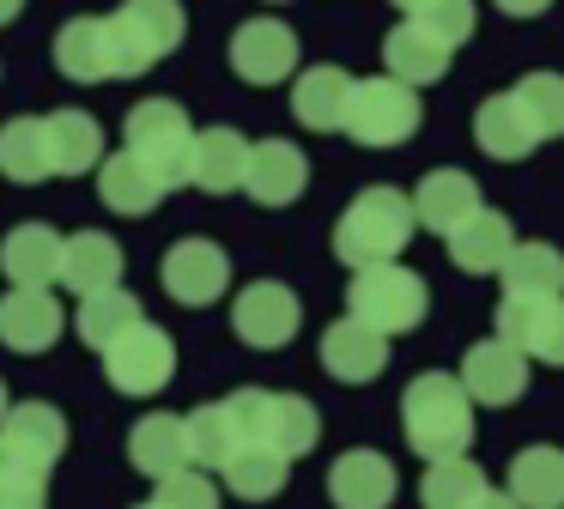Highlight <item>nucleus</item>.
<instances>
[{"instance_id":"nucleus-8","label":"nucleus","mask_w":564,"mask_h":509,"mask_svg":"<svg viewBox=\"0 0 564 509\" xmlns=\"http://www.w3.org/2000/svg\"><path fill=\"white\" fill-rule=\"evenodd\" d=\"M104 376H110L116 394H134V400L159 394V388L176 376V339L164 334L159 322L140 315L134 327H122V334L104 346Z\"/></svg>"},{"instance_id":"nucleus-33","label":"nucleus","mask_w":564,"mask_h":509,"mask_svg":"<svg viewBox=\"0 0 564 509\" xmlns=\"http://www.w3.org/2000/svg\"><path fill=\"white\" fill-rule=\"evenodd\" d=\"M486 467H479L474 455H437V461H425V473H419V503L425 509H467L479 491H486Z\"/></svg>"},{"instance_id":"nucleus-15","label":"nucleus","mask_w":564,"mask_h":509,"mask_svg":"<svg viewBox=\"0 0 564 509\" xmlns=\"http://www.w3.org/2000/svg\"><path fill=\"white\" fill-rule=\"evenodd\" d=\"M62 334H67V310H62L55 291L13 285L7 297H0V346H7V351L37 358V351H50Z\"/></svg>"},{"instance_id":"nucleus-32","label":"nucleus","mask_w":564,"mask_h":509,"mask_svg":"<svg viewBox=\"0 0 564 509\" xmlns=\"http://www.w3.org/2000/svg\"><path fill=\"white\" fill-rule=\"evenodd\" d=\"M55 67L74 85H104L110 79V43H104V19H67L55 31Z\"/></svg>"},{"instance_id":"nucleus-3","label":"nucleus","mask_w":564,"mask_h":509,"mask_svg":"<svg viewBox=\"0 0 564 509\" xmlns=\"http://www.w3.org/2000/svg\"><path fill=\"white\" fill-rule=\"evenodd\" d=\"M413 206L401 188H365L352 194L340 218H334V254L346 267H370V261H401L413 242Z\"/></svg>"},{"instance_id":"nucleus-18","label":"nucleus","mask_w":564,"mask_h":509,"mask_svg":"<svg viewBox=\"0 0 564 509\" xmlns=\"http://www.w3.org/2000/svg\"><path fill=\"white\" fill-rule=\"evenodd\" d=\"M322 370H328L334 382H346V388L377 382V376L389 370V334H377V327L340 315V322L322 334Z\"/></svg>"},{"instance_id":"nucleus-39","label":"nucleus","mask_w":564,"mask_h":509,"mask_svg":"<svg viewBox=\"0 0 564 509\" xmlns=\"http://www.w3.org/2000/svg\"><path fill=\"white\" fill-rule=\"evenodd\" d=\"M152 485H159L152 503H164V509H219V479L200 473V467H176V473H164V479H152Z\"/></svg>"},{"instance_id":"nucleus-37","label":"nucleus","mask_w":564,"mask_h":509,"mask_svg":"<svg viewBox=\"0 0 564 509\" xmlns=\"http://www.w3.org/2000/svg\"><path fill=\"white\" fill-rule=\"evenodd\" d=\"M498 285L503 291H564V254L552 242H510L498 261Z\"/></svg>"},{"instance_id":"nucleus-25","label":"nucleus","mask_w":564,"mask_h":509,"mask_svg":"<svg viewBox=\"0 0 564 509\" xmlns=\"http://www.w3.org/2000/svg\"><path fill=\"white\" fill-rule=\"evenodd\" d=\"M55 285H67L74 297H91L104 285H122V242L110 230H79V237H62V273Z\"/></svg>"},{"instance_id":"nucleus-34","label":"nucleus","mask_w":564,"mask_h":509,"mask_svg":"<svg viewBox=\"0 0 564 509\" xmlns=\"http://www.w3.org/2000/svg\"><path fill=\"white\" fill-rule=\"evenodd\" d=\"M140 297L128 285H104V291H91V297H79V315H74V334H79V346H91V351H104L122 327H134L140 322Z\"/></svg>"},{"instance_id":"nucleus-16","label":"nucleus","mask_w":564,"mask_h":509,"mask_svg":"<svg viewBox=\"0 0 564 509\" xmlns=\"http://www.w3.org/2000/svg\"><path fill=\"white\" fill-rule=\"evenodd\" d=\"M237 188H243L256 206H292V201H304V188H310L304 145H292V140H249L243 182H237Z\"/></svg>"},{"instance_id":"nucleus-22","label":"nucleus","mask_w":564,"mask_h":509,"mask_svg":"<svg viewBox=\"0 0 564 509\" xmlns=\"http://www.w3.org/2000/svg\"><path fill=\"white\" fill-rule=\"evenodd\" d=\"M510 242H516V225L486 201H479L455 230H443V249H449V261L462 267V273H498V261H503Z\"/></svg>"},{"instance_id":"nucleus-45","label":"nucleus","mask_w":564,"mask_h":509,"mask_svg":"<svg viewBox=\"0 0 564 509\" xmlns=\"http://www.w3.org/2000/svg\"><path fill=\"white\" fill-rule=\"evenodd\" d=\"M394 7H401V12H406V19H413V12H419V7H425V0H394Z\"/></svg>"},{"instance_id":"nucleus-4","label":"nucleus","mask_w":564,"mask_h":509,"mask_svg":"<svg viewBox=\"0 0 564 509\" xmlns=\"http://www.w3.org/2000/svg\"><path fill=\"white\" fill-rule=\"evenodd\" d=\"M431 310V291L425 279L413 273V267L401 261H370V267H352V279H346V315L365 327H377V334H413L419 322H425Z\"/></svg>"},{"instance_id":"nucleus-19","label":"nucleus","mask_w":564,"mask_h":509,"mask_svg":"<svg viewBox=\"0 0 564 509\" xmlns=\"http://www.w3.org/2000/svg\"><path fill=\"white\" fill-rule=\"evenodd\" d=\"M0 273L13 279V285L55 291V273H62V230L43 225V218L13 225V230H7V242H0Z\"/></svg>"},{"instance_id":"nucleus-23","label":"nucleus","mask_w":564,"mask_h":509,"mask_svg":"<svg viewBox=\"0 0 564 509\" xmlns=\"http://www.w3.org/2000/svg\"><path fill=\"white\" fill-rule=\"evenodd\" d=\"M406 206H413V225H425L443 237V230H455L479 206V182L455 164H437L431 176H419V188L406 194Z\"/></svg>"},{"instance_id":"nucleus-2","label":"nucleus","mask_w":564,"mask_h":509,"mask_svg":"<svg viewBox=\"0 0 564 509\" xmlns=\"http://www.w3.org/2000/svg\"><path fill=\"white\" fill-rule=\"evenodd\" d=\"M188 36L183 0H122L104 12V43H110V79H140L164 55H176Z\"/></svg>"},{"instance_id":"nucleus-28","label":"nucleus","mask_w":564,"mask_h":509,"mask_svg":"<svg viewBox=\"0 0 564 509\" xmlns=\"http://www.w3.org/2000/svg\"><path fill=\"white\" fill-rule=\"evenodd\" d=\"M98 194H104V206H110V213L147 218V213H159V206H164V194H171V188H164V182L122 145V152H104L98 158Z\"/></svg>"},{"instance_id":"nucleus-27","label":"nucleus","mask_w":564,"mask_h":509,"mask_svg":"<svg viewBox=\"0 0 564 509\" xmlns=\"http://www.w3.org/2000/svg\"><path fill=\"white\" fill-rule=\"evenodd\" d=\"M243 158H249V140L243 128H195V145H188V182L200 194H237L243 182Z\"/></svg>"},{"instance_id":"nucleus-26","label":"nucleus","mask_w":564,"mask_h":509,"mask_svg":"<svg viewBox=\"0 0 564 509\" xmlns=\"http://www.w3.org/2000/svg\"><path fill=\"white\" fill-rule=\"evenodd\" d=\"M43 145H50V176H86L104 158V128L91 109H50L43 116Z\"/></svg>"},{"instance_id":"nucleus-11","label":"nucleus","mask_w":564,"mask_h":509,"mask_svg":"<svg viewBox=\"0 0 564 509\" xmlns=\"http://www.w3.org/2000/svg\"><path fill=\"white\" fill-rule=\"evenodd\" d=\"M231 327H237V339H243V346L280 351V346H292L297 327H304V303H297V291L280 285V279H256V285L237 291Z\"/></svg>"},{"instance_id":"nucleus-41","label":"nucleus","mask_w":564,"mask_h":509,"mask_svg":"<svg viewBox=\"0 0 564 509\" xmlns=\"http://www.w3.org/2000/svg\"><path fill=\"white\" fill-rule=\"evenodd\" d=\"M0 509H50V473L0 461Z\"/></svg>"},{"instance_id":"nucleus-31","label":"nucleus","mask_w":564,"mask_h":509,"mask_svg":"<svg viewBox=\"0 0 564 509\" xmlns=\"http://www.w3.org/2000/svg\"><path fill=\"white\" fill-rule=\"evenodd\" d=\"M128 467L147 473V479H164V473L188 467L183 419H176V412H147V419L128 431Z\"/></svg>"},{"instance_id":"nucleus-10","label":"nucleus","mask_w":564,"mask_h":509,"mask_svg":"<svg viewBox=\"0 0 564 509\" xmlns=\"http://www.w3.org/2000/svg\"><path fill=\"white\" fill-rule=\"evenodd\" d=\"M67 455V412L50 400H13L0 412V461L31 473H55V461Z\"/></svg>"},{"instance_id":"nucleus-21","label":"nucleus","mask_w":564,"mask_h":509,"mask_svg":"<svg viewBox=\"0 0 564 509\" xmlns=\"http://www.w3.org/2000/svg\"><path fill=\"white\" fill-rule=\"evenodd\" d=\"M474 140H479V152L498 158V164H522V158H534L540 145H546L534 133V121L522 116L516 91H498V97H486V104L474 109Z\"/></svg>"},{"instance_id":"nucleus-38","label":"nucleus","mask_w":564,"mask_h":509,"mask_svg":"<svg viewBox=\"0 0 564 509\" xmlns=\"http://www.w3.org/2000/svg\"><path fill=\"white\" fill-rule=\"evenodd\" d=\"M516 104H522V116L534 121L540 140H558L564 133V79L558 73H528V79H516Z\"/></svg>"},{"instance_id":"nucleus-40","label":"nucleus","mask_w":564,"mask_h":509,"mask_svg":"<svg viewBox=\"0 0 564 509\" xmlns=\"http://www.w3.org/2000/svg\"><path fill=\"white\" fill-rule=\"evenodd\" d=\"M419 24H425L431 36H437V43H449V48H462L467 36L479 31V7L474 0H425V7L413 12Z\"/></svg>"},{"instance_id":"nucleus-6","label":"nucleus","mask_w":564,"mask_h":509,"mask_svg":"<svg viewBox=\"0 0 564 509\" xmlns=\"http://www.w3.org/2000/svg\"><path fill=\"white\" fill-rule=\"evenodd\" d=\"M419 121H425V104H419L413 85L377 73V79H352L340 133L358 145H370V152H394V145H406L419 133Z\"/></svg>"},{"instance_id":"nucleus-24","label":"nucleus","mask_w":564,"mask_h":509,"mask_svg":"<svg viewBox=\"0 0 564 509\" xmlns=\"http://www.w3.org/2000/svg\"><path fill=\"white\" fill-rule=\"evenodd\" d=\"M346 97H352V73L322 61V67H297L292 73V116L310 133H340L346 121Z\"/></svg>"},{"instance_id":"nucleus-46","label":"nucleus","mask_w":564,"mask_h":509,"mask_svg":"<svg viewBox=\"0 0 564 509\" xmlns=\"http://www.w3.org/2000/svg\"><path fill=\"white\" fill-rule=\"evenodd\" d=\"M7 407H13V394H7V382H0V412H7Z\"/></svg>"},{"instance_id":"nucleus-14","label":"nucleus","mask_w":564,"mask_h":509,"mask_svg":"<svg viewBox=\"0 0 564 509\" xmlns=\"http://www.w3.org/2000/svg\"><path fill=\"white\" fill-rule=\"evenodd\" d=\"M231 73L243 85H285L297 73V31L285 19H243L231 36Z\"/></svg>"},{"instance_id":"nucleus-36","label":"nucleus","mask_w":564,"mask_h":509,"mask_svg":"<svg viewBox=\"0 0 564 509\" xmlns=\"http://www.w3.org/2000/svg\"><path fill=\"white\" fill-rule=\"evenodd\" d=\"M183 448H188V467L200 473H219V461L237 448V424L225 400H207V407L183 412Z\"/></svg>"},{"instance_id":"nucleus-30","label":"nucleus","mask_w":564,"mask_h":509,"mask_svg":"<svg viewBox=\"0 0 564 509\" xmlns=\"http://www.w3.org/2000/svg\"><path fill=\"white\" fill-rule=\"evenodd\" d=\"M503 491H510L522 509H558L564 503V455L552 443L516 448L510 473H503Z\"/></svg>"},{"instance_id":"nucleus-9","label":"nucleus","mask_w":564,"mask_h":509,"mask_svg":"<svg viewBox=\"0 0 564 509\" xmlns=\"http://www.w3.org/2000/svg\"><path fill=\"white\" fill-rule=\"evenodd\" d=\"M498 339H510L528 364H558L564 358V297L558 291H503L491 315Z\"/></svg>"},{"instance_id":"nucleus-29","label":"nucleus","mask_w":564,"mask_h":509,"mask_svg":"<svg viewBox=\"0 0 564 509\" xmlns=\"http://www.w3.org/2000/svg\"><path fill=\"white\" fill-rule=\"evenodd\" d=\"M219 479H225V491L243 497V503H268V497H280L285 485H292V461L261 448V443H237L231 455L219 461Z\"/></svg>"},{"instance_id":"nucleus-42","label":"nucleus","mask_w":564,"mask_h":509,"mask_svg":"<svg viewBox=\"0 0 564 509\" xmlns=\"http://www.w3.org/2000/svg\"><path fill=\"white\" fill-rule=\"evenodd\" d=\"M467 509H522V503H516V497L503 491V485H486V491H479V497H474V503H467Z\"/></svg>"},{"instance_id":"nucleus-43","label":"nucleus","mask_w":564,"mask_h":509,"mask_svg":"<svg viewBox=\"0 0 564 509\" xmlns=\"http://www.w3.org/2000/svg\"><path fill=\"white\" fill-rule=\"evenodd\" d=\"M498 12H510V19H540V12L552 7V0H491Z\"/></svg>"},{"instance_id":"nucleus-35","label":"nucleus","mask_w":564,"mask_h":509,"mask_svg":"<svg viewBox=\"0 0 564 509\" xmlns=\"http://www.w3.org/2000/svg\"><path fill=\"white\" fill-rule=\"evenodd\" d=\"M0 176L19 188L50 182V145H43V116H13L0 128Z\"/></svg>"},{"instance_id":"nucleus-1","label":"nucleus","mask_w":564,"mask_h":509,"mask_svg":"<svg viewBox=\"0 0 564 509\" xmlns=\"http://www.w3.org/2000/svg\"><path fill=\"white\" fill-rule=\"evenodd\" d=\"M474 400L455 382V370H419L401 394V436L419 461L437 455H462L474 448Z\"/></svg>"},{"instance_id":"nucleus-44","label":"nucleus","mask_w":564,"mask_h":509,"mask_svg":"<svg viewBox=\"0 0 564 509\" xmlns=\"http://www.w3.org/2000/svg\"><path fill=\"white\" fill-rule=\"evenodd\" d=\"M19 12H25V0H0V24H13Z\"/></svg>"},{"instance_id":"nucleus-5","label":"nucleus","mask_w":564,"mask_h":509,"mask_svg":"<svg viewBox=\"0 0 564 509\" xmlns=\"http://www.w3.org/2000/svg\"><path fill=\"white\" fill-rule=\"evenodd\" d=\"M231 407V424H237V443H261L285 461H304L322 436V419L304 394H268V388H237L225 394Z\"/></svg>"},{"instance_id":"nucleus-47","label":"nucleus","mask_w":564,"mask_h":509,"mask_svg":"<svg viewBox=\"0 0 564 509\" xmlns=\"http://www.w3.org/2000/svg\"><path fill=\"white\" fill-rule=\"evenodd\" d=\"M134 509H164V503H152V497H147V503H134Z\"/></svg>"},{"instance_id":"nucleus-12","label":"nucleus","mask_w":564,"mask_h":509,"mask_svg":"<svg viewBox=\"0 0 564 509\" xmlns=\"http://www.w3.org/2000/svg\"><path fill=\"white\" fill-rule=\"evenodd\" d=\"M159 279L183 310H207V303H219L225 285H231V254H225L219 242H207V237H183V242L164 249Z\"/></svg>"},{"instance_id":"nucleus-7","label":"nucleus","mask_w":564,"mask_h":509,"mask_svg":"<svg viewBox=\"0 0 564 509\" xmlns=\"http://www.w3.org/2000/svg\"><path fill=\"white\" fill-rule=\"evenodd\" d=\"M122 133H128L122 145L164 182V188H183V182H188V145H195V121H188L183 104H171V97H140V104L128 109Z\"/></svg>"},{"instance_id":"nucleus-13","label":"nucleus","mask_w":564,"mask_h":509,"mask_svg":"<svg viewBox=\"0 0 564 509\" xmlns=\"http://www.w3.org/2000/svg\"><path fill=\"white\" fill-rule=\"evenodd\" d=\"M455 382L467 388V400L474 407H516V400L528 394V358L510 346V339H474L462 358V370H455Z\"/></svg>"},{"instance_id":"nucleus-17","label":"nucleus","mask_w":564,"mask_h":509,"mask_svg":"<svg viewBox=\"0 0 564 509\" xmlns=\"http://www.w3.org/2000/svg\"><path fill=\"white\" fill-rule=\"evenodd\" d=\"M401 497V473L382 448H346L328 467V503L334 509H389Z\"/></svg>"},{"instance_id":"nucleus-20","label":"nucleus","mask_w":564,"mask_h":509,"mask_svg":"<svg viewBox=\"0 0 564 509\" xmlns=\"http://www.w3.org/2000/svg\"><path fill=\"white\" fill-rule=\"evenodd\" d=\"M449 61H455V48L437 43L419 19H401L389 36H382V73L401 79V85H413V91L419 85H437L443 73H449Z\"/></svg>"}]
</instances>
